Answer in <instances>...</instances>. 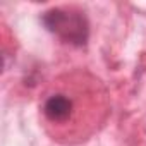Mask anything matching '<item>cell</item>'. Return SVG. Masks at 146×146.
<instances>
[{
    "mask_svg": "<svg viewBox=\"0 0 146 146\" xmlns=\"http://www.w3.org/2000/svg\"><path fill=\"white\" fill-rule=\"evenodd\" d=\"M41 21L48 31L67 43L84 45L88 40V21L74 7H53L43 14Z\"/></svg>",
    "mask_w": 146,
    "mask_h": 146,
    "instance_id": "1",
    "label": "cell"
},
{
    "mask_svg": "<svg viewBox=\"0 0 146 146\" xmlns=\"http://www.w3.org/2000/svg\"><path fill=\"white\" fill-rule=\"evenodd\" d=\"M41 113L46 120V124L53 127H65L70 122H76L78 117V102L74 96H70L67 93V88H58L46 95Z\"/></svg>",
    "mask_w": 146,
    "mask_h": 146,
    "instance_id": "2",
    "label": "cell"
}]
</instances>
